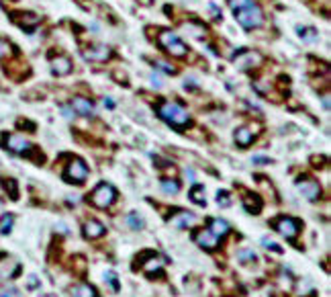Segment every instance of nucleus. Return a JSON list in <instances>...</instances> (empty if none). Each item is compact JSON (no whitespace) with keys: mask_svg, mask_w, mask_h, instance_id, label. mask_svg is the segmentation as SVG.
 I'll return each mask as SVG.
<instances>
[{"mask_svg":"<svg viewBox=\"0 0 331 297\" xmlns=\"http://www.w3.org/2000/svg\"><path fill=\"white\" fill-rule=\"evenodd\" d=\"M127 224H129L133 230H141V228H143V219H141L137 213H129V215H127Z\"/></svg>","mask_w":331,"mask_h":297,"instance_id":"obj_27","label":"nucleus"},{"mask_svg":"<svg viewBox=\"0 0 331 297\" xmlns=\"http://www.w3.org/2000/svg\"><path fill=\"white\" fill-rule=\"evenodd\" d=\"M262 244L268 248V250H274V252H278V254H282V248L274 242V240H270V238H264V240H262Z\"/></svg>","mask_w":331,"mask_h":297,"instance_id":"obj_30","label":"nucleus"},{"mask_svg":"<svg viewBox=\"0 0 331 297\" xmlns=\"http://www.w3.org/2000/svg\"><path fill=\"white\" fill-rule=\"evenodd\" d=\"M311 160H313V164H315V168H321V166L325 164V158H319V156H313Z\"/></svg>","mask_w":331,"mask_h":297,"instance_id":"obj_37","label":"nucleus"},{"mask_svg":"<svg viewBox=\"0 0 331 297\" xmlns=\"http://www.w3.org/2000/svg\"><path fill=\"white\" fill-rule=\"evenodd\" d=\"M72 109H74L78 115H82V117H90V115L94 113V105H92V101L82 99V97H76V99L72 101Z\"/></svg>","mask_w":331,"mask_h":297,"instance_id":"obj_17","label":"nucleus"},{"mask_svg":"<svg viewBox=\"0 0 331 297\" xmlns=\"http://www.w3.org/2000/svg\"><path fill=\"white\" fill-rule=\"evenodd\" d=\"M274 230H276L280 236H284L286 240H294V238L298 236V232H300V224H298L296 219L288 217V215H282V217H278V219L274 221Z\"/></svg>","mask_w":331,"mask_h":297,"instance_id":"obj_7","label":"nucleus"},{"mask_svg":"<svg viewBox=\"0 0 331 297\" xmlns=\"http://www.w3.org/2000/svg\"><path fill=\"white\" fill-rule=\"evenodd\" d=\"M143 271H145V275L149 279H158V275L164 277V273H162V260L158 258V254H152V256H149V260H143Z\"/></svg>","mask_w":331,"mask_h":297,"instance_id":"obj_13","label":"nucleus"},{"mask_svg":"<svg viewBox=\"0 0 331 297\" xmlns=\"http://www.w3.org/2000/svg\"><path fill=\"white\" fill-rule=\"evenodd\" d=\"M158 66H160L166 74H174V68H172V66H168V64H164V62H158Z\"/></svg>","mask_w":331,"mask_h":297,"instance_id":"obj_36","label":"nucleus"},{"mask_svg":"<svg viewBox=\"0 0 331 297\" xmlns=\"http://www.w3.org/2000/svg\"><path fill=\"white\" fill-rule=\"evenodd\" d=\"M117 199V191L113 185L108 183H100L92 193H90V203H92L94 207H98V209H106V207H111Z\"/></svg>","mask_w":331,"mask_h":297,"instance_id":"obj_4","label":"nucleus"},{"mask_svg":"<svg viewBox=\"0 0 331 297\" xmlns=\"http://www.w3.org/2000/svg\"><path fill=\"white\" fill-rule=\"evenodd\" d=\"M72 271L76 275H84L86 273V260H84V256H74L72 258Z\"/></svg>","mask_w":331,"mask_h":297,"instance_id":"obj_24","label":"nucleus"},{"mask_svg":"<svg viewBox=\"0 0 331 297\" xmlns=\"http://www.w3.org/2000/svg\"><path fill=\"white\" fill-rule=\"evenodd\" d=\"M237 260H239V262H244V264H248V262H256L258 256H256L254 250H242V252L237 254Z\"/></svg>","mask_w":331,"mask_h":297,"instance_id":"obj_26","label":"nucleus"},{"mask_svg":"<svg viewBox=\"0 0 331 297\" xmlns=\"http://www.w3.org/2000/svg\"><path fill=\"white\" fill-rule=\"evenodd\" d=\"M158 41H160V45H162L170 55H174V57H184V55L188 53L186 43L180 39L174 31H162V33L158 35Z\"/></svg>","mask_w":331,"mask_h":297,"instance_id":"obj_3","label":"nucleus"},{"mask_svg":"<svg viewBox=\"0 0 331 297\" xmlns=\"http://www.w3.org/2000/svg\"><path fill=\"white\" fill-rule=\"evenodd\" d=\"M5 147H7V150H11V152H15V154H27L33 145L29 143L23 135L13 133V135H7L5 137Z\"/></svg>","mask_w":331,"mask_h":297,"instance_id":"obj_9","label":"nucleus"},{"mask_svg":"<svg viewBox=\"0 0 331 297\" xmlns=\"http://www.w3.org/2000/svg\"><path fill=\"white\" fill-rule=\"evenodd\" d=\"M74 297H98V293H96V289L92 285L82 283V285L74 287Z\"/></svg>","mask_w":331,"mask_h":297,"instance_id":"obj_21","label":"nucleus"},{"mask_svg":"<svg viewBox=\"0 0 331 297\" xmlns=\"http://www.w3.org/2000/svg\"><path fill=\"white\" fill-rule=\"evenodd\" d=\"M0 211H3V201H0Z\"/></svg>","mask_w":331,"mask_h":297,"instance_id":"obj_42","label":"nucleus"},{"mask_svg":"<svg viewBox=\"0 0 331 297\" xmlns=\"http://www.w3.org/2000/svg\"><path fill=\"white\" fill-rule=\"evenodd\" d=\"M190 199L196 203V205H206V195H204V187L202 185H194L190 189Z\"/></svg>","mask_w":331,"mask_h":297,"instance_id":"obj_22","label":"nucleus"},{"mask_svg":"<svg viewBox=\"0 0 331 297\" xmlns=\"http://www.w3.org/2000/svg\"><path fill=\"white\" fill-rule=\"evenodd\" d=\"M84 57L88 59V62H98V64H102V62H106V59L111 57V49L106 47V45H92V47H88L86 51H84Z\"/></svg>","mask_w":331,"mask_h":297,"instance_id":"obj_11","label":"nucleus"},{"mask_svg":"<svg viewBox=\"0 0 331 297\" xmlns=\"http://www.w3.org/2000/svg\"><path fill=\"white\" fill-rule=\"evenodd\" d=\"M296 189H298L300 195H303L305 199H309V201H317L321 197V185L311 176H298L296 178Z\"/></svg>","mask_w":331,"mask_h":297,"instance_id":"obj_6","label":"nucleus"},{"mask_svg":"<svg viewBox=\"0 0 331 297\" xmlns=\"http://www.w3.org/2000/svg\"><path fill=\"white\" fill-rule=\"evenodd\" d=\"M88 178V166L80 160V158H74L66 170H64V181L66 183H72V185H82Z\"/></svg>","mask_w":331,"mask_h":297,"instance_id":"obj_5","label":"nucleus"},{"mask_svg":"<svg viewBox=\"0 0 331 297\" xmlns=\"http://www.w3.org/2000/svg\"><path fill=\"white\" fill-rule=\"evenodd\" d=\"M194 221H196V217H194V213H190V211H178V213L170 219V224H172L174 228H180V230H184V228L192 226Z\"/></svg>","mask_w":331,"mask_h":297,"instance_id":"obj_19","label":"nucleus"},{"mask_svg":"<svg viewBox=\"0 0 331 297\" xmlns=\"http://www.w3.org/2000/svg\"><path fill=\"white\" fill-rule=\"evenodd\" d=\"M104 279H106V283L111 285V289H113L115 293H117L119 289H121V285H119V279H117V275H115V273H106V275H104Z\"/></svg>","mask_w":331,"mask_h":297,"instance_id":"obj_28","label":"nucleus"},{"mask_svg":"<svg viewBox=\"0 0 331 297\" xmlns=\"http://www.w3.org/2000/svg\"><path fill=\"white\" fill-rule=\"evenodd\" d=\"M233 137H235V143H237L239 147H248V145H252V141L256 139V133H254L250 127H237Z\"/></svg>","mask_w":331,"mask_h":297,"instance_id":"obj_16","label":"nucleus"},{"mask_svg":"<svg viewBox=\"0 0 331 297\" xmlns=\"http://www.w3.org/2000/svg\"><path fill=\"white\" fill-rule=\"evenodd\" d=\"M254 162H258V164H268L270 160H268V158H264V156H256V158H254Z\"/></svg>","mask_w":331,"mask_h":297,"instance_id":"obj_38","label":"nucleus"},{"mask_svg":"<svg viewBox=\"0 0 331 297\" xmlns=\"http://www.w3.org/2000/svg\"><path fill=\"white\" fill-rule=\"evenodd\" d=\"M210 228V232H213L217 238H223V236H227L229 234V224L225 221V219H221V217H215V219H210V224H208Z\"/></svg>","mask_w":331,"mask_h":297,"instance_id":"obj_20","label":"nucleus"},{"mask_svg":"<svg viewBox=\"0 0 331 297\" xmlns=\"http://www.w3.org/2000/svg\"><path fill=\"white\" fill-rule=\"evenodd\" d=\"M49 66H51V72L55 76H68L72 72V62H70L68 55H55V57H51Z\"/></svg>","mask_w":331,"mask_h":297,"instance_id":"obj_12","label":"nucleus"},{"mask_svg":"<svg viewBox=\"0 0 331 297\" xmlns=\"http://www.w3.org/2000/svg\"><path fill=\"white\" fill-rule=\"evenodd\" d=\"M244 209L248 211V213H260L262 211V199H260V195H256V193H246L244 195Z\"/></svg>","mask_w":331,"mask_h":297,"instance_id":"obj_18","label":"nucleus"},{"mask_svg":"<svg viewBox=\"0 0 331 297\" xmlns=\"http://www.w3.org/2000/svg\"><path fill=\"white\" fill-rule=\"evenodd\" d=\"M37 285H39L37 277H35V275H29V283H27V287H29V289H35Z\"/></svg>","mask_w":331,"mask_h":297,"instance_id":"obj_34","label":"nucleus"},{"mask_svg":"<svg viewBox=\"0 0 331 297\" xmlns=\"http://www.w3.org/2000/svg\"><path fill=\"white\" fill-rule=\"evenodd\" d=\"M104 105H106L108 109H113V107H115V103H113V99H104Z\"/></svg>","mask_w":331,"mask_h":297,"instance_id":"obj_41","label":"nucleus"},{"mask_svg":"<svg viewBox=\"0 0 331 297\" xmlns=\"http://www.w3.org/2000/svg\"><path fill=\"white\" fill-rule=\"evenodd\" d=\"M298 33H300V37H303V39H307V41H315L317 37V31H315V29H307V31H305V29H298Z\"/></svg>","mask_w":331,"mask_h":297,"instance_id":"obj_31","label":"nucleus"},{"mask_svg":"<svg viewBox=\"0 0 331 297\" xmlns=\"http://www.w3.org/2000/svg\"><path fill=\"white\" fill-rule=\"evenodd\" d=\"M192 240L200 246V248H204V250H215L217 246H219V238L210 232V230H196L194 234H192Z\"/></svg>","mask_w":331,"mask_h":297,"instance_id":"obj_8","label":"nucleus"},{"mask_svg":"<svg viewBox=\"0 0 331 297\" xmlns=\"http://www.w3.org/2000/svg\"><path fill=\"white\" fill-rule=\"evenodd\" d=\"M0 297H19V291H17V289H11V291H0Z\"/></svg>","mask_w":331,"mask_h":297,"instance_id":"obj_35","label":"nucleus"},{"mask_svg":"<svg viewBox=\"0 0 331 297\" xmlns=\"http://www.w3.org/2000/svg\"><path fill=\"white\" fill-rule=\"evenodd\" d=\"M3 187L13 199H19V189H17V183L13 181V178H3Z\"/></svg>","mask_w":331,"mask_h":297,"instance_id":"obj_25","label":"nucleus"},{"mask_svg":"<svg viewBox=\"0 0 331 297\" xmlns=\"http://www.w3.org/2000/svg\"><path fill=\"white\" fill-rule=\"evenodd\" d=\"M217 203H219L221 207H229V205H231L229 193H227V191H219V193H217Z\"/></svg>","mask_w":331,"mask_h":297,"instance_id":"obj_29","label":"nucleus"},{"mask_svg":"<svg viewBox=\"0 0 331 297\" xmlns=\"http://www.w3.org/2000/svg\"><path fill=\"white\" fill-rule=\"evenodd\" d=\"M184 174H186V178H188L190 183H194V170H190V168H188V170H186Z\"/></svg>","mask_w":331,"mask_h":297,"instance_id":"obj_39","label":"nucleus"},{"mask_svg":"<svg viewBox=\"0 0 331 297\" xmlns=\"http://www.w3.org/2000/svg\"><path fill=\"white\" fill-rule=\"evenodd\" d=\"M260 62H262V55L256 53V51H246V49H244L239 55H235V66L242 68V70L256 68V66H260Z\"/></svg>","mask_w":331,"mask_h":297,"instance_id":"obj_10","label":"nucleus"},{"mask_svg":"<svg viewBox=\"0 0 331 297\" xmlns=\"http://www.w3.org/2000/svg\"><path fill=\"white\" fill-rule=\"evenodd\" d=\"M104 232H106V228L96 219H88L84 224V236L88 238V240H98V238L104 236Z\"/></svg>","mask_w":331,"mask_h":297,"instance_id":"obj_14","label":"nucleus"},{"mask_svg":"<svg viewBox=\"0 0 331 297\" xmlns=\"http://www.w3.org/2000/svg\"><path fill=\"white\" fill-rule=\"evenodd\" d=\"M229 7L244 29H258L264 23L262 9L256 5V0H229Z\"/></svg>","mask_w":331,"mask_h":297,"instance_id":"obj_1","label":"nucleus"},{"mask_svg":"<svg viewBox=\"0 0 331 297\" xmlns=\"http://www.w3.org/2000/svg\"><path fill=\"white\" fill-rule=\"evenodd\" d=\"M13 17H15V21L23 29H27V31H33V29L39 25V17L37 15H31V13H15Z\"/></svg>","mask_w":331,"mask_h":297,"instance_id":"obj_15","label":"nucleus"},{"mask_svg":"<svg viewBox=\"0 0 331 297\" xmlns=\"http://www.w3.org/2000/svg\"><path fill=\"white\" fill-rule=\"evenodd\" d=\"M162 191L168 193V195H176L180 191V183L172 181V178H164V181H162Z\"/></svg>","mask_w":331,"mask_h":297,"instance_id":"obj_23","label":"nucleus"},{"mask_svg":"<svg viewBox=\"0 0 331 297\" xmlns=\"http://www.w3.org/2000/svg\"><path fill=\"white\" fill-rule=\"evenodd\" d=\"M7 53H11V43L5 41V39H0V57H5Z\"/></svg>","mask_w":331,"mask_h":297,"instance_id":"obj_33","label":"nucleus"},{"mask_svg":"<svg viewBox=\"0 0 331 297\" xmlns=\"http://www.w3.org/2000/svg\"><path fill=\"white\" fill-rule=\"evenodd\" d=\"M11 228H13V217H11V215H5V219H3V228H0V232H3V234H9Z\"/></svg>","mask_w":331,"mask_h":297,"instance_id":"obj_32","label":"nucleus"},{"mask_svg":"<svg viewBox=\"0 0 331 297\" xmlns=\"http://www.w3.org/2000/svg\"><path fill=\"white\" fill-rule=\"evenodd\" d=\"M152 82H154V86H158V88H160V86H162V80H160V78H158V76H156V74H154V76H152Z\"/></svg>","mask_w":331,"mask_h":297,"instance_id":"obj_40","label":"nucleus"},{"mask_svg":"<svg viewBox=\"0 0 331 297\" xmlns=\"http://www.w3.org/2000/svg\"><path fill=\"white\" fill-rule=\"evenodd\" d=\"M158 115L164 119L166 123H170L176 129H182L190 125V115L186 113V109L182 105H178L174 101H164L158 105Z\"/></svg>","mask_w":331,"mask_h":297,"instance_id":"obj_2","label":"nucleus"}]
</instances>
